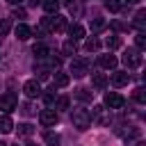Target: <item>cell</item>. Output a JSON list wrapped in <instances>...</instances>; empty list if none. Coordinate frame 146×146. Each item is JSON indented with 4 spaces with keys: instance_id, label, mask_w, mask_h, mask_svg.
Instances as JSON below:
<instances>
[{
    "instance_id": "obj_8",
    "label": "cell",
    "mask_w": 146,
    "mask_h": 146,
    "mask_svg": "<svg viewBox=\"0 0 146 146\" xmlns=\"http://www.w3.org/2000/svg\"><path fill=\"white\" fill-rule=\"evenodd\" d=\"M110 82H112V87H125L130 82V73L128 71H114L112 78H110Z\"/></svg>"
},
{
    "instance_id": "obj_12",
    "label": "cell",
    "mask_w": 146,
    "mask_h": 146,
    "mask_svg": "<svg viewBox=\"0 0 146 146\" xmlns=\"http://www.w3.org/2000/svg\"><path fill=\"white\" fill-rule=\"evenodd\" d=\"M68 34H71V39H73V41H78V39H84V34H87V32H84V27H82L80 23H73V25L68 27Z\"/></svg>"
},
{
    "instance_id": "obj_20",
    "label": "cell",
    "mask_w": 146,
    "mask_h": 146,
    "mask_svg": "<svg viewBox=\"0 0 146 146\" xmlns=\"http://www.w3.org/2000/svg\"><path fill=\"white\" fill-rule=\"evenodd\" d=\"M66 84H68V75L62 73V71H57L55 73V87H66Z\"/></svg>"
},
{
    "instance_id": "obj_37",
    "label": "cell",
    "mask_w": 146,
    "mask_h": 146,
    "mask_svg": "<svg viewBox=\"0 0 146 146\" xmlns=\"http://www.w3.org/2000/svg\"><path fill=\"white\" fill-rule=\"evenodd\" d=\"M7 2H11V5H16V2H21V0H7Z\"/></svg>"
},
{
    "instance_id": "obj_33",
    "label": "cell",
    "mask_w": 146,
    "mask_h": 146,
    "mask_svg": "<svg viewBox=\"0 0 146 146\" xmlns=\"http://www.w3.org/2000/svg\"><path fill=\"white\" fill-rule=\"evenodd\" d=\"M21 112H23V114H32V112H34V110H32V107H30V105H23V110H21Z\"/></svg>"
},
{
    "instance_id": "obj_30",
    "label": "cell",
    "mask_w": 146,
    "mask_h": 146,
    "mask_svg": "<svg viewBox=\"0 0 146 146\" xmlns=\"http://www.w3.org/2000/svg\"><path fill=\"white\" fill-rule=\"evenodd\" d=\"M68 103H71L68 96H59L57 98V110H68Z\"/></svg>"
},
{
    "instance_id": "obj_40",
    "label": "cell",
    "mask_w": 146,
    "mask_h": 146,
    "mask_svg": "<svg viewBox=\"0 0 146 146\" xmlns=\"http://www.w3.org/2000/svg\"><path fill=\"white\" fill-rule=\"evenodd\" d=\"M0 146H7V144H0Z\"/></svg>"
},
{
    "instance_id": "obj_1",
    "label": "cell",
    "mask_w": 146,
    "mask_h": 146,
    "mask_svg": "<svg viewBox=\"0 0 146 146\" xmlns=\"http://www.w3.org/2000/svg\"><path fill=\"white\" fill-rule=\"evenodd\" d=\"M71 121H73V125H75L78 130H87L94 119H91V112H89V110L75 107V110H71Z\"/></svg>"
},
{
    "instance_id": "obj_9",
    "label": "cell",
    "mask_w": 146,
    "mask_h": 146,
    "mask_svg": "<svg viewBox=\"0 0 146 146\" xmlns=\"http://www.w3.org/2000/svg\"><path fill=\"white\" fill-rule=\"evenodd\" d=\"M98 64H100L103 68H116V64H119V59H116V55H112V52H107V55H100V57H98Z\"/></svg>"
},
{
    "instance_id": "obj_3",
    "label": "cell",
    "mask_w": 146,
    "mask_h": 146,
    "mask_svg": "<svg viewBox=\"0 0 146 146\" xmlns=\"http://www.w3.org/2000/svg\"><path fill=\"white\" fill-rule=\"evenodd\" d=\"M141 50H137V48H128L125 50V55H123V64L128 66V68H137L139 64H141V55H139Z\"/></svg>"
},
{
    "instance_id": "obj_22",
    "label": "cell",
    "mask_w": 146,
    "mask_h": 146,
    "mask_svg": "<svg viewBox=\"0 0 146 146\" xmlns=\"http://www.w3.org/2000/svg\"><path fill=\"white\" fill-rule=\"evenodd\" d=\"M62 50H64L66 55H75V50H78V46H75V41H73V39H68V41H64V46H62Z\"/></svg>"
},
{
    "instance_id": "obj_27",
    "label": "cell",
    "mask_w": 146,
    "mask_h": 146,
    "mask_svg": "<svg viewBox=\"0 0 146 146\" xmlns=\"http://www.w3.org/2000/svg\"><path fill=\"white\" fill-rule=\"evenodd\" d=\"M98 48H100V41H98L96 36H91V39H87V50H89V52H91V50L96 52Z\"/></svg>"
},
{
    "instance_id": "obj_29",
    "label": "cell",
    "mask_w": 146,
    "mask_h": 146,
    "mask_svg": "<svg viewBox=\"0 0 146 146\" xmlns=\"http://www.w3.org/2000/svg\"><path fill=\"white\" fill-rule=\"evenodd\" d=\"M34 71H36V80L41 82V80H48V68H43V66H34Z\"/></svg>"
},
{
    "instance_id": "obj_21",
    "label": "cell",
    "mask_w": 146,
    "mask_h": 146,
    "mask_svg": "<svg viewBox=\"0 0 146 146\" xmlns=\"http://www.w3.org/2000/svg\"><path fill=\"white\" fill-rule=\"evenodd\" d=\"M135 46H137V50H144L146 48V34L144 32H137L135 34Z\"/></svg>"
},
{
    "instance_id": "obj_34",
    "label": "cell",
    "mask_w": 146,
    "mask_h": 146,
    "mask_svg": "<svg viewBox=\"0 0 146 146\" xmlns=\"http://www.w3.org/2000/svg\"><path fill=\"white\" fill-rule=\"evenodd\" d=\"M14 16H21V18H23V16H25V11H23V9H14Z\"/></svg>"
},
{
    "instance_id": "obj_36",
    "label": "cell",
    "mask_w": 146,
    "mask_h": 146,
    "mask_svg": "<svg viewBox=\"0 0 146 146\" xmlns=\"http://www.w3.org/2000/svg\"><path fill=\"white\" fill-rule=\"evenodd\" d=\"M125 2H130V5H135V2H139V0H125Z\"/></svg>"
},
{
    "instance_id": "obj_32",
    "label": "cell",
    "mask_w": 146,
    "mask_h": 146,
    "mask_svg": "<svg viewBox=\"0 0 146 146\" xmlns=\"http://www.w3.org/2000/svg\"><path fill=\"white\" fill-rule=\"evenodd\" d=\"M112 27H114V30H125V25H123L121 21H112Z\"/></svg>"
},
{
    "instance_id": "obj_23",
    "label": "cell",
    "mask_w": 146,
    "mask_h": 146,
    "mask_svg": "<svg viewBox=\"0 0 146 146\" xmlns=\"http://www.w3.org/2000/svg\"><path fill=\"white\" fill-rule=\"evenodd\" d=\"M32 132H34V128H32L30 123H21V125H18V135H21V137H30Z\"/></svg>"
},
{
    "instance_id": "obj_25",
    "label": "cell",
    "mask_w": 146,
    "mask_h": 146,
    "mask_svg": "<svg viewBox=\"0 0 146 146\" xmlns=\"http://www.w3.org/2000/svg\"><path fill=\"white\" fill-rule=\"evenodd\" d=\"M105 9H110V11H121V0H105Z\"/></svg>"
},
{
    "instance_id": "obj_38",
    "label": "cell",
    "mask_w": 146,
    "mask_h": 146,
    "mask_svg": "<svg viewBox=\"0 0 146 146\" xmlns=\"http://www.w3.org/2000/svg\"><path fill=\"white\" fill-rule=\"evenodd\" d=\"M66 2H68V5H73V0H66Z\"/></svg>"
},
{
    "instance_id": "obj_15",
    "label": "cell",
    "mask_w": 146,
    "mask_h": 146,
    "mask_svg": "<svg viewBox=\"0 0 146 146\" xmlns=\"http://www.w3.org/2000/svg\"><path fill=\"white\" fill-rule=\"evenodd\" d=\"M75 98H78V100H82V103H89V100L94 98V91H89V89L80 87V89H75Z\"/></svg>"
},
{
    "instance_id": "obj_16",
    "label": "cell",
    "mask_w": 146,
    "mask_h": 146,
    "mask_svg": "<svg viewBox=\"0 0 146 146\" xmlns=\"http://www.w3.org/2000/svg\"><path fill=\"white\" fill-rule=\"evenodd\" d=\"M43 141H46L48 146H59V135L52 132V130H46V132H43Z\"/></svg>"
},
{
    "instance_id": "obj_39",
    "label": "cell",
    "mask_w": 146,
    "mask_h": 146,
    "mask_svg": "<svg viewBox=\"0 0 146 146\" xmlns=\"http://www.w3.org/2000/svg\"><path fill=\"white\" fill-rule=\"evenodd\" d=\"M137 146H144V144H137Z\"/></svg>"
},
{
    "instance_id": "obj_14",
    "label": "cell",
    "mask_w": 146,
    "mask_h": 146,
    "mask_svg": "<svg viewBox=\"0 0 146 146\" xmlns=\"http://www.w3.org/2000/svg\"><path fill=\"white\" fill-rule=\"evenodd\" d=\"M41 7H43L46 14H57L59 11V0H43Z\"/></svg>"
},
{
    "instance_id": "obj_19",
    "label": "cell",
    "mask_w": 146,
    "mask_h": 146,
    "mask_svg": "<svg viewBox=\"0 0 146 146\" xmlns=\"http://www.w3.org/2000/svg\"><path fill=\"white\" fill-rule=\"evenodd\" d=\"M105 46H107V50H116V48L121 46V39H119L116 34H112V36L105 39Z\"/></svg>"
},
{
    "instance_id": "obj_13",
    "label": "cell",
    "mask_w": 146,
    "mask_h": 146,
    "mask_svg": "<svg viewBox=\"0 0 146 146\" xmlns=\"http://www.w3.org/2000/svg\"><path fill=\"white\" fill-rule=\"evenodd\" d=\"M91 82H94L96 89H105V87H107V78H105V73H91Z\"/></svg>"
},
{
    "instance_id": "obj_28",
    "label": "cell",
    "mask_w": 146,
    "mask_h": 146,
    "mask_svg": "<svg viewBox=\"0 0 146 146\" xmlns=\"http://www.w3.org/2000/svg\"><path fill=\"white\" fill-rule=\"evenodd\" d=\"M9 27H11V18H2L0 21V36H5L9 32Z\"/></svg>"
},
{
    "instance_id": "obj_6",
    "label": "cell",
    "mask_w": 146,
    "mask_h": 146,
    "mask_svg": "<svg viewBox=\"0 0 146 146\" xmlns=\"http://www.w3.org/2000/svg\"><path fill=\"white\" fill-rule=\"evenodd\" d=\"M23 94H25L27 98H36V96H41V84H39V80L34 78V80L23 82Z\"/></svg>"
},
{
    "instance_id": "obj_35",
    "label": "cell",
    "mask_w": 146,
    "mask_h": 146,
    "mask_svg": "<svg viewBox=\"0 0 146 146\" xmlns=\"http://www.w3.org/2000/svg\"><path fill=\"white\" fill-rule=\"evenodd\" d=\"M41 2H43V0H30V5H32V7H36V5H41Z\"/></svg>"
},
{
    "instance_id": "obj_10",
    "label": "cell",
    "mask_w": 146,
    "mask_h": 146,
    "mask_svg": "<svg viewBox=\"0 0 146 146\" xmlns=\"http://www.w3.org/2000/svg\"><path fill=\"white\" fill-rule=\"evenodd\" d=\"M14 34H16V39H21V41H27V39L32 36V30H30L25 23H18V25L14 27Z\"/></svg>"
},
{
    "instance_id": "obj_18",
    "label": "cell",
    "mask_w": 146,
    "mask_h": 146,
    "mask_svg": "<svg viewBox=\"0 0 146 146\" xmlns=\"http://www.w3.org/2000/svg\"><path fill=\"white\" fill-rule=\"evenodd\" d=\"M132 23H135V27H137V30L141 32V30H144V25H146V11H144V9H139Z\"/></svg>"
},
{
    "instance_id": "obj_4",
    "label": "cell",
    "mask_w": 146,
    "mask_h": 146,
    "mask_svg": "<svg viewBox=\"0 0 146 146\" xmlns=\"http://www.w3.org/2000/svg\"><path fill=\"white\" fill-rule=\"evenodd\" d=\"M71 73H73L75 78H84V75L89 73V62L82 59V57L73 59V62H71Z\"/></svg>"
},
{
    "instance_id": "obj_31",
    "label": "cell",
    "mask_w": 146,
    "mask_h": 146,
    "mask_svg": "<svg viewBox=\"0 0 146 146\" xmlns=\"http://www.w3.org/2000/svg\"><path fill=\"white\" fill-rule=\"evenodd\" d=\"M41 96H43V100H46L48 105H52V103H55V91H46V94H41Z\"/></svg>"
},
{
    "instance_id": "obj_26",
    "label": "cell",
    "mask_w": 146,
    "mask_h": 146,
    "mask_svg": "<svg viewBox=\"0 0 146 146\" xmlns=\"http://www.w3.org/2000/svg\"><path fill=\"white\" fill-rule=\"evenodd\" d=\"M105 21L103 18H96V21H91V32H100V30H105Z\"/></svg>"
},
{
    "instance_id": "obj_24",
    "label": "cell",
    "mask_w": 146,
    "mask_h": 146,
    "mask_svg": "<svg viewBox=\"0 0 146 146\" xmlns=\"http://www.w3.org/2000/svg\"><path fill=\"white\" fill-rule=\"evenodd\" d=\"M132 96H135V100H137V103H146V89H144V87H137Z\"/></svg>"
},
{
    "instance_id": "obj_7",
    "label": "cell",
    "mask_w": 146,
    "mask_h": 146,
    "mask_svg": "<svg viewBox=\"0 0 146 146\" xmlns=\"http://www.w3.org/2000/svg\"><path fill=\"white\" fill-rule=\"evenodd\" d=\"M57 112L52 110V107H46V110H41V114H39V121H41V125H55L57 123Z\"/></svg>"
},
{
    "instance_id": "obj_5",
    "label": "cell",
    "mask_w": 146,
    "mask_h": 146,
    "mask_svg": "<svg viewBox=\"0 0 146 146\" xmlns=\"http://www.w3.org/2000/svg\"><path fill=\"white\" fill-rule=\"evenodd\" d=\"M105 105H107L110 110H121V107L125 105V98H123L121 94H116V91H107V94H105Z\"/></svg>"
},
{
    "instance_id": "obj_17",
    "label": "cell",
    "mask_w": 146,
    "mask_h": 146,
    "mask_svg": "<svg viewBox=\"0 0 146 146\" xmlns=\"http://www.w3.org/2000/svg\"><path fill=\"white\" fill-rule=\"evenodd\" d=\"M32 52L39 57V59H46L48 55H50V50H48V46H43V43H34V48H32Z\"/></svg>"
},
{
    "instance_id": "obj_2",
    "label": "cell",
    "mask_w": 146,
    "mask_h": 146,
    "mask_svg": "<svg viewBox=\"0 0 146 146\" xmlns=\"http://www.w3.org/2000/svg\"><path fill=\"white\" fill-rule=\"evenodd\" d=\"M16 105H18V96H16L14 91H7V94H2V96H0V110H2V114L14 112V110H16Z\"/></svg>"
},
{
    "instance_id": "obj_11",
    "label": "cell",
    "mask_w": 146,
    "mask_h": 146,
    "mask_svg": "<svg viewBox=\"0 0 146 146\" xmlns=\"http://www.w3.org/2000/svg\"><path fill=\"white\" fill-rule=\"evenodd\" d=\"M11 130H14V121H11V116H9V114H0V132L7 135V132H11Z\"/></svg>"
}]
</instances>
